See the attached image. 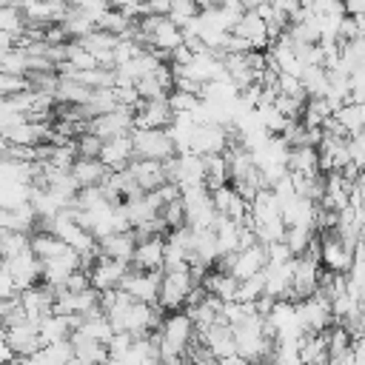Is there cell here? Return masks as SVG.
Listing matches in <instances>:
<instances>
[{
    "label": "cell",
    "instance_id": "30",
    "mask_svg": "<svg viewBox=\"0 0 365 365\" xmlns=\"http://www.w3.org/2000/svg\"><path fill=\"white\" fill-rule=\"evenodd\" d=\"M88 288H91V282H88V274L83 268L71 271L63 282V291H68V294H80V291H88Z\"/></svg>",
    "mask_w": 365,
    "mask_h": 365
},
{
    "label": "cell",
    "instance_id": "1",
    "mask_svg": "<svg viewBox=\"0 0 365 365\" xmlns=\"http://www.w3.org/2000/svg\"><path fill=\"white\" fill-rule=\"evenodd\" d=\"M128 137H131L134 160H157V163H165L168 157L177 154L165 128H131Z\"/></svg>",
    "mask_w": 365,
    "mask_h": 365
},
{
    "label": "cell",
    "instance_id": "9",
    "mask_svg": "<svg viewBox=\"0 0 365 365\" xmlns=\"http://www.w3.org/2000/svg\"><path fill=\"white\" fill-rule=\"evenodd\" d=\"M97 160L108 168V171H123L128 168V163L134 160V148H131V137L123 134V137H108L100 143V151H97Z\"/></svg>",
    "mask_w": 365,
    "mask_h": 365
},
{
    "label": "cell",
    "instance_id": "29",
    "mask_svg": "<svg viewBox=\"0 0 365 365\" xmlns=\"http://www.w3.org/2000/svg\"><path fill=\"white\" fill-rule=\"evenodd\" d=\"M100 137H94V134H88V131H83V134H77L74 137V148H77V157H97V151H100Z\"/></svg>",
    "mask_w": 365,
    "mask_h": 365
},
{
    "label": "cell",
    "instance_id": "25",
    "mask_svg": "<svg viewBox=\"0 0 365 365\" xmlns=\"http://www.w3.org/2000/svg\"><path fill=\"white\" fill-rule=\"evenodd\" d=\"M26 31V20L17 6H0V34L17 40Z\"/></svg>",
    "mask_w": 365,
    "mask_h": 365
},
{
    "label": "cell",
    "instance_id": "17",
    "mask_svg": "<svg viewBox=\"0 0 365 365\" xmlns=\"http://www.w3.org/2000/svg\"><path fill=\"white\" fill-rule=\"evenodd\" d=\"M134 245H137L134 231H114V234H108L97 242V251H100V257H108V259H117V262H131Z\"/></svg>",
    "mask_w": 365,
    "mask_h": 365
},
{
    "label": "cell",
    "instance_id": "15",
    "mask_svg": "<svg viewBox=\"0 0 365 365\" xmlns=\"http://www.w3.org/2000/svg\"><path fill=\"white\" fill-rule=\"evenodd\" d=\"M200 342L208 348V354L214 359H222V356H234L237 354V345H234V331L225 325V322H214L208 331L197 334Z\"/></svg>",
    "mask_w": 365,
    "mask_h": 365
},
{
    "label": "cell",
    "instance_id": "36",
    "mask_svg": "<svg viewBox=\"0 0 365 365\" xmlns=\"http://www.w3.org/2000/svg\"><path fill=\"white\" fill-rule=\"evenodd\" d=\"M180 365H191V362H188V359H182V362H180Z\"/></svg>",
    "mask_w": 365,
    "mask_h": 365
},
{
    "label": "cell",
    "instance_id": "7",
    "mask_svg": "<svg viewBox=\"0 0 365 365\" xmlns=\"http://www.w3.org/2000/svg\"><path fill=\"white\" fill-rule=\"evenodd\" d=\"M160 274L163 271H134L128 268V274L120 282V291L128 294L134 302H145V305H157V291H160Z\"/></svg>",
    "mask_w": 365,
    "mask_h": 365
},
{
    "label": "cell",
    "instance_id": "31",
    "mask_svg": "<svg viewBox=\"0 0 365 365\" xmlns=\"http://www.w3.org/2000/svg\"><path fill=\"white\" fill-rule=\"evenodd\" d=\"M11 297H17V285H14V279L9 277V271L0 265V302H3V299H11Z\"/></svg>",
    "mask_w": 365,
    "mask_h": 365
},
{
    "label": "cell",
    "instance_id": "4",
    "mask_svg": "<svg viewBox=\"0 0 365 365\" xmlns=\"http://www.w3.org/2000/svg\"><path fill=\"white\" fill-rule=\"evenodd\" d=\"M134 128V111L131 108H123L117 106L114 111H106V114H97L86 123V131L100 137V140H108V137H123V134H131Z\"/></svg>",
    "mask_w": 365,
    "mask_h": 365
},
{
    "label": "cell",
    "instance_id": "23",
    "mask_svg": "<svg viewBox=\"0 0 365 365\" xmlns=\"http://www.w3.org/2000/svg\"><path fill=\"white\" fill-rule=\"evenodd\" d=\"M29 191H31V185L23 180L0 182V211H11V208L29 202Z\"/></svg>",
    "mask_w": 365,
    "mask_h": 365
},
{
    "label": "cell",
    "instance_id": "33",
    "mask_svg": "<svg viewBox=\"0 0 365 365\" xmlns=\"http://www.w3.org/2000/svg\"><path fill=\"white\" fill-rule=\"evenodd\" d=\"M214 365H248V362H245L242 356H237V354H234V356H222V359H214Z\"/></svg>",
    "mask_w": 365,
    "mask_h": 365
},
{
    "label": "cell",
    "instance_id": "19",
    "mask_svg": "<svg viewBox=\"0 0 365 365\" xmlns=\"http://www.w3.org/2000/svg\"><path fill=\"white\" fill-rule=\"evenodd\" d=\"M220 185H228V165L222 154H208L202 157V188L214 191Z\"/></svg>",
    "mask_w": 365,
    "mask_h": 365
},
{
    "label": "cell",
    "instance_id": "28",
    "mask_svg": "<svg viewBox=\"0 0 365 365\" xmlns=\"http://www.w3.org/2000/svg\"><path fill=\"white\" fill-rule=\"evenodd\" d=\"M165 103H168V108H171L174 114H194V111L200 108V97L185 94V91H177V88L165 97Z\"/></svg>",
    "mask_w": 365,
    "mask_h": 365
},
{
    "label": "cell",
    "instance_id": "14",
    "mask_svg": "<svg viewBox=\"0 0 365 365\" xmlns=\"http://www.w3.org/2000/svg\"><path fill=\"white\" fill-rule=\"evenodd\" d=\"M128 265L134 271H163V237H143V240H137Z\"/></svg>",
    "mask_w": 365,
    "mask_h": 365
},
{
    "label": "cell",
    "instance_id": "27",
    "mask_svg": "<svg viewBox=\"0 0 365 365\" xmlns=\"http://www.w3.org/2000/svg\"><path fill=\"white\" fill-rule=\"evenodd\" d=\"M23 251H29V234H23V231L0 234V259H9V257L23 254Z\"/></svg>",
    "mask_w": 365,
    "mask_h": 365
},
{
    "label": "cell",
    "instance_id": "5",
    "mask_svg": "<svg viewBox=\"0 0 365 365\" xmlns=\"http://www.w3.org/2000/svg\"><path fill=\"white\" fill-rule=\"evenodd\" d=\"M225 145H228V128L217 123H200L188 137V154H197V157L222 154Z\"/></svg>",
    "mask_w": 365,
    "mask_h": 365
},
{
    "label": "cell",
    "instance_id": "18",
    "mask_svg": "<svg viewBox=\"0 0 365 365\" xmlns=\"http://www.w3.org/2000/svg\"><path fill=\"white\" fill-rule=\"evenodd\" d=\"M285 168H288V174H297V177H317V174H322L319 171V157H317L314 145H294V148H288Z\"/></svg>",
    "mask_w": 365,
    "mask_h": 365
},
{
    "label": "cell",
    "instance_id": "35",
    "mask_svg": "<svg viewBox=\"0 0 365 365\" xmlns=\"http://www.w3.org/2000/svg\"><path fill=\"white\" fill-rule=\"evenodd\" d=\"M143 365H163V362H160V359H157V356H151V359H145V362H143Z\"/></svg>",
    "mask_w": 365,
    "mask_h": 365
},
{
    "label": "cell",
    "instance_id": "21",
    "mask_svg": "<svg viewBox=\"0 0 365 365\" xmlns=\"http://www.w3.org/2000/svg\"><path fill=\"white\" fill-rule=\"evenodd\" d=\"M299 86H302V91H305V100H311V97H325V94H328V71H325L322 66H308V68H302V74H299Z\"/></svg>",
    "mask_w": 365,
    "mask_h": 365
},
{
    "label": "cell",
    "instance_id": "6",
    "mask_svg": "<svg viewBox=\"0 0 365 365\" xmlns=\"http://www.w3.org/2000/svg\"><path fill=\"white\" fill-rule=\"evenodd\" d=\"M128 262H117V259H108V257H100L97 254V259L86 268V274H88V282H91V288L94 291H117L120 288V282H123V277L128 274Z\"/></svg>",
    "mask_w": 365,
    "mask_h": 365
},
{
    "label": "cell",
    "instance_id": "24",
    "mask_svg": "<svg viewBox=\"0 0 365 365\" xmlns=\"http://www.w3.org/2000/svg\"><path fill=\"white\" fill-rule=\"evenodd\" d=\"M262 291H265V274L259 271V274H251L248 279H240V282H237L234 302L248 305V302H254L257 297H262Z\"/></svg>",
    "mask_w": 365,
    "mask_h": 365
},
{
    "label": "cell",
    "instance_id": "13",
    "mask_svg": "<svg viewBox=\"0 0 365 365\" xmlns=\"http://www.w3.org/2000/svg\"><path fill=\"white\" fill-rule=\"evenodd\" d=\"M174 111L165 100H140L134 108V128H168Z\"/></svg>",
    "mask_w": 365,
    "mask_h": 365
},
{
    "label": "cell",
    "instance_id": "20",
    "mask_svg": "<svg viewBox=\"0 0 365 365\" xmlns=\"http://www.w3.org/2000/svg\"><path fill=\"white\" fill-rule=\"evenodd\" d=\"M342 131L351 137V134H362V125H365V106L362 103H342L334 114H331Z\"/></svg>",
    "mask_w": 365,
    "mask_h": 365
},
{
    "label": "cell",
    "instance_id": "10",
    "mask_svg": "<svg viewBox=\"0 0 365 365\" xmlns=\"http://www.w3.org/2000/svg\"><path fill=\"white\" fill-rule=\"evenodd\" d=\"M231 34L234 37H240V40H245L248 46H251V51H265V46H268V26H265V20L257 14V11H242V17L237 20V26L231 29Z\"/></svg>",
    "mask_w": 365,
    "mask_h": 365
},
{
    "label": "cell",
    "instance_id": "11",
    "mask_svg": "<svg viewBox=\"0 0 365 365\" xmlns=\"http://www.w3.org/2000/svg\"><path fill=\"white\" fill-rule=\"evenodd\" d=\"M125 171H128V177L134 180V185H137L143 194L157 191L163 182H168V180H165V168H163V163H157V160H131Z\"/></svg>",
    "mask_w": 365,
    "mask_h": 365
},
{
    "label": "cell",
    "instance_id": "26",
    "mask_svg": "<svg viewBox=\"0 0 365 365\" xmlns=\"http://www.w3.org/2000/svg\"><path fill=\"white\" fill-rule=\"evenodd\" d=\"M351 334L342 328V325H331L328 331H325V348H328V359H334V356H342L348 348H351Z\"/></svg>",
    "mask_w": 365,
    "mask_h": 365
},
{
    "label": "cell",
    "instance_id": "8",
    "mask_svg": "<svg viewBox=\"0 0 365 365\" xmlns=\"http://www.w3.org/2000/svg\"><path fill=\"white\" fill-rule=\"evenodd\" d=\"M3 268H6L9 277L14 279L17 291L31 288V285L40 282V259H37L31 251H23V254H14V257L3 259Z\"/></svg>",
    "mask_w": 365,
    "mask_h": 365
},
{
    "label": "cell",
    "instance_id": "3",
    "mask_svg": "<svg viewBox=\"0 0 365 365\" xmlns=\"http://www.w3.org/2000/svg\"><path fill=\"white\" fill-rule=\"evenodd\" d=\"M359 245V242H356ZM354 245V248H356ZM354 248L345 245L334 231H319L317 234V257H319V265L331 274H345L354 262Z\"/></svg>",
    "mask_w": 365,
    "mask_h": 365
},
{
    "label": "cell",
    "instance_id": "2",
    "mask_svg": "<svg viewBox=\"0 0 365 365\" xmlns=\"http://www.w3.org/2000/svg\"><path fill=\"white\" fill-rule=\"evenodd\" d=\"M194 277L188 268H177V271H163L160 274V291H157V305L163 311H180L185 297L194 288Z\"/></svg>",
    "mask_w": 365,
    "mask_h": 365
},
{
    "label": "cell",
    "instance_id": "16",
    "mask_svg": "<svg viewBox=\"0 0 365 365\" xmlns=\"http://www.w3.org/2000/svg\"><path fill=\"white\" fill-rule=\"evenodd\" d=\"M106 174H108V168L97 157H77L71 163V168H68V177L74 180L77 191L80 188H91V185H100L106 180Z\"/></svg>",
    "mask_w": 365,
    "mask_h": 365
},
{
    "label": "cell",
    "instance_id": "34",
    "mask_svg": "<svg viewBox=\"0 0 365 365\" xmlns=\"http://www.w3.org/2000/svg\"><path fill=\"white\" fill-rule=\"evenodd\" d=\"M197 3V9H217V6H222L225 0H194Z\"/></svg>",
    "mask_w": 365,
    "mask_h": 365
},
{
    "label": "cell",
    "instance_id": "32",
    "mask_svg": "<svg viewBox=\"0 0 365 365\" xmlns=\"http://www.w3.org/2000/svg\"><path fill=\"white\" fill-rule=\"evenodd\" d=\"M342 3V11L345 14H351V17H362V6H365V0H339Z\"/></svg>",
    "mask_w": 365,
    "mask_h": 365
},
{
    "label": "cell",
    "instance_id": "12",
    "mask_svg": "<svg viewBox=\"0 0 365 365\" xmlns=\"http://www.w3.org/2000/svg\"><path fill=\"white\" fill-rule=\"evenodd\" d=\"M0 334H3V339H6V345H9V351L14 356H31L40 348V342H37V322H20V325H11V328H6Z\"/></svg>",
    "mask_w": 365,
    "mask_h": 365
},
{
    "label": "cell",
    "instance_id": "22",
    "mask_svg": "<svg viewBox=\"0 0 365 365\" xmlns=\"http://www.w3.org/2000/svg\"><path fill=\"white\" fill-rule=\"evenodd\" d=\"M37 365H68V359L74 356L71 351V342L63 339V342H48V345H40L37 354H31Z\"/></svg>",
    "mask_w": 365,
    "mask_h": 365
}]
</instances>
